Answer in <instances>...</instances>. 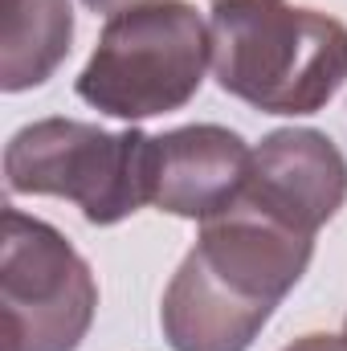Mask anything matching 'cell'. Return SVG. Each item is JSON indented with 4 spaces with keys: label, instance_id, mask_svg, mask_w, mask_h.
<instances>
[{
    "label": "cell",
    "instance_id": "8",
    "mask_svg": "<svg viewBox=\"0 0 347 351\" xmlns=\"http://www.w3.org/2000/svg\"><path fill=\"white\" fill-rule=\"evenodd\" d=\"M274 306L237 294L196 254L172 274L160 306V327L172 351H250Z\"/></svg>",
    "mask_w": 347,
    "mask_h": 351
},
{
    "label": "cell",
    "instance_id": "11",
    "mask_svg": "<svg viewBox=\"0 0 347 351\" xmlns=\"http://www.w3.org/2000/svg\"><path fill=\"white\" fill-rule=\"evenodd\" d=\"M90 12H106V16H115V12H127V8H143V4H164V0H82Z\"/></svg>",
    "mask_w": 347,
    "mask_h": 351
},
{
    "label": "cell",
    "instance_id": "9",
    "mask_svg": "<svg viewBox=\"0 0 347 351\" xmlns=\"http://www.w3.org/2000/svg\"><path fill=\"white\" fill-rule=\"evenodd\" d=\"M0 86L21 94L53 78L74 45V8L70 0H4L0 33Z\"/></svg>",
    "mask_w": 347,
    "mask_h": 351
},
{
    "label": "cell",
    "instance_id": "10",
    "mask_svg": "<svg viewBox=\"0 0 347 351\" xmlns=\"http://www.w3.org/2000/svg\"><path fill=\"white\" fill-rule=\"evenodd\" d=\"M282 351H347V335H302V339H294L290 348Z\"/></svg>",
    "mask_w": 347,
    "mask_h": 351
},
{
    "label": "cell",
    "instance_id": "5",
    "mask_svg": "<svg viewBox=\"0 0 347 351\" xmlns=\"http://www.w3.org/2000/svg\"><path fill=\"white\" fill-rule=\"evenodd\" d=\"M237 200L315 237L347 200V160L323 131H270L250 156V176Z\"/></svg>",
    "mask_w": 347,
    "mask_h": 351
},
{
    "label": "cell",
    "instance_id": "7",
    "mask_svg": "<svg viewBox=\"0 0 347 351\" xmlns=\"http://www.w3.org/2000/svg\"><path fill=\"white\" fill-rule=\"evenodd\" d=\"M250 147L237 131L217 123H192L156 135L152 204L160 213L208 221L229 208L250 176Z\"/></svg>",
    "mask_w": 347,
    "mask_h": 351
},
{
    "label": "cell",
    "instance_id": "1",
    "mask_svg": "<svg viewBox=\"0 0 347 351\" xmlns=\"http://www.w3.org/2000/svg\"><path fill=\"white\" fill-rule=\"evenodd\" d=\"M217 86L261 114H319L347 82V25L282 0H225L208 16Z\"/></svg>",
    "mask_w": 347,
    "mask_h": 351
},
{
    "label": "cell",
    "instance_id": "12",
    "mask_svg": "<svg viewBox=\"0 0 347 351\" xmlns=\"http://www.w3.org/2000/svg\"><path fill=\"white\" fill-rule=\"evenodd\" d=\"M213 4H225V0H213Z\"/></svg>",
    "mask_w": 347,
    "mask_h": 351
},
{
    "label": "cell",
    "instance_id": "3",
    "mask_svg": "<svg viewBox=\"0 0 347 351\" xmlns=\"http://www.w3.org/2000/svg\"><path fill=\"white\" fill-rule=\"evenodd\" d=\"M156 135L127 127L102 131L78 119H37L4 147L12 196H62L90 225H119L152 204Z\"/></svg>",
    "mask_w": 347,
    "mask_h": 351
},
{
    "label": "cell",
    "instance_id": "2",
    "mask_svg": "<svg viewBox=\"0 0 347 351\" xmlns=\"http://www.w3.org/2000/svg\"><path fill=\"white\" fill-rule=\"evenodd\" d=\"M208 66L213 41L200 12L184 0H164L115 12L74 90L94 110L139 123L192 102Z\"/></svg>",
    "mask_w": 347,
    "mask_h": 351
},
{
    "label": "cell",
    "instance_id": "6",
    "mask_svg": "<svg viewBox=\"0 0 347 351\" xmlns=\"http://www.w3.org/2000/svg\"><path fill=\"white\" fill-rule=\"evenodd\" d=\"M192 254L237 294L278 306L302 282L315 258V237L282 225L278 217L246 200H233L217 217L200 221V237Z\"/></svg>",
    "mask_w": 347,
    "mask_h": 351
},
{
    "label": "cell",
    "instance_id": "4",
    "mask_svg": "<svg viewBox=\"0 0 347 351\" xmlns=\"http://www.w3.org/2000/svg\"><path fill=\"white\" fill-rule=\"evenodd\" d=\"M4 351H78L98 311L86 258L53 225L4 208L0 241Z\"/></svg>",
    "mask_w": 347,
    "mask_h": 351
}]
</instances>
